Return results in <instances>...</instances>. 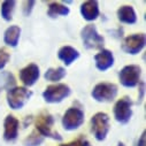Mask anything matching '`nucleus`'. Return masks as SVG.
Listing matches in <instances>:
<instances>
[{
	"mask_svg": "<svg viewBox=\"0 0 146 146\" xmlns=\"http://www.w3.org/2000/svg\"><path fill=\"white\" fill-rule=\"evenodd\" d=\"M35 125H36V130H37L44 138L48 137L52 138L54 140H62V136L53 130V125H54V117L47 113V112H42L35 120Z\"/></svg>",
	"mask_w": 146,
	"mask_h": 146,
	"instance_id": "nucleus-1",
	"label": "nucleus"
},
{
	"mask_svg": "<svg viewBox=\"0 0 146 146\" xmlns=\"http://www.w3.org/2000/svg\"><path fill=\"white\" fill-rule=\"evenodd\" d=\"M81 38L88 50L102 48L105 44V38L98 33L97 28L93 24H88L81 30Z\"/></svg>",
	"mask_w": 146,
	"mask_h": 146,
	"instance_id": "nucleus-2",
	"label": "nucleus"
},
{
	"mask_svg": "<svg viewBox=\"0 0 146 146\" xmlns=\"http://www.w3.org/2000/svg\"><path fill=\"white\" fill-rule=\"evenodd\" d=\"M32 92L24 86H15L7 91V104L8 106L16 111L23 108V106L31 98Z\"/></svg>",
	"mask_w": 146,
	"mask_h": 146,
	"instance_id": "nucleus-3",
	"label": "nucleus"
},
{
	"mask_svg": "<svg viewBox=\"0 0 146 146\" xmlns=\"http://www.w3.org/2000/svg\"><path fill=\"white\" fill-rule=\"evenodd\" d=\"M117 92H119V89L116 84L102 82V83H98L93 88L91 96L98 102H111L115 99V97L117 96Z\"/></svg>",
	"mask_w": 146,
	"mask_h": 146,
	"instance_id": "nucleus-4",
	"label": "nucleus"
},
{
	"mask_svg": "<svg viewBox=\"0 0 146 146\" xmlns=\"http://www.w3.org/2000/svg\"><path fill=\"white\" fill-rule=\"evenodd\" d=\"M84 119H85V115L81 108L70 107L63 114L61 123H62V127L64 130L72 131V130L78 129L84 123Z\"/></svg>",
	"mask_w": 146,
	"mask_h": 146,
	"instance_id": "nucleus-5",
	"label": "nucleus"
},
{
	"mask_svg": "<svg viewBox=\"0 0 146 146\" xmlns=\"http://www.w3.org/2000/svg\"><path fill=\"white\" fill-rule=\"evenodd\" d=\"M91 130L97 140H105L109 131V116L102 112L94 114L91 117Z\"/></svg>",
	"mask_w": 146,
	"mask_h": 146,
	"instance_id": "nucleus-6",
	"label": "nucleus"
},
{
	"mask_svg": "<svg viewBox=\"0 0 146 146\" xmlns=\"http://www.w3.org/2000/svg\"><path fill=\"white\" fill-rule=\"evenodd\" d=\"M141 69L137 64H128L123 67L119 74L120 82L125 88H135L140 82Z\"/></svg>",
	"mask_w": 146,
	"mask_h": 146,
	"instance_id": "nucleus-7",
	"label": "nucleus"
},
{
	"mask_svg": "<svg viewBox=\"0 0 146 146\" xmlns=\"http://www.w3.org/2000/svg\"><path fill=\"white\" fill-rule=\"evenodd\" d=\"M132 100L129 97H123L116 101L114 106V117L121 124H127L132 116Z\"/></svg>",
	"mask_w": 146,
	"mask_h": 146,
	"instance_id": "nucleus-8",
	"label": "nucleus"
},
{
	"mask_svg": "<svg viewBox=\"0 0 146 146\" xmlns=\"http://www.w3.org/2000/svg\"><path fill=\"white\" fill-rule=\"evenodd\" d=\"M70 94V88L66 84L59 83L54 85H48L43 92V98L48 104H58L61 102Z\"/></svg>",
	"mask_w": 146,
	"mask_h": 146,
	"instance_id": "nucleus-9",
	"label": "nucleus"
},
{
	"mask_svg": "<svg viewBox=\"0 0 146 146\" xmlns=\"http://www.w3.org/2000/svg\"><path fill=\"white\" fill-rule=\"evenodd\" d=\"M145 46V35L144 33H133L124 39L122 44V50L128 54H138Z\"/></svg>",
	"mask_w": 146,
	"mask_h": 146,
	"instance_id": "nucleus-10",
	"label": "nucleus"
},
{
	"mask_svg": "<svg viewBox=\"0 0 146 146\" xmlns=\"http://www.w3.org/2000/svg\"><path fill=\"white\" fill-rule=\"evenodd\" d=\"M20 80L25 86H32L36 82L38 81L40 72H39V67L36 63H30L27 67L22 68L19 72Z\"/></svg>",
	"mask_w": 146,
	"mask_h": 146,
	"instance_id": "nucleus-11",
	"label": "nucleus"
},
{
	"mask_svg": "<svg viewBox=\"0 0 146 146\" xmlns=\"http://www.w3.org/2000/svg\"><path fill=\"white\" fill-rule=\"evenodd\" d=\"M20 122L13 115H7L4 121V139L6 141H14L19 135Z\"/></svg>",
	"mask_w": 146,
	"mask_h": 146,
	"instance_id": "nucleus-12",
	"label": "nucleus"
},
{
	"mask_svg": "<svg viewBox=\"0 0 146 146\" xmlns=\"http://www.w3.org/2000/svg\"><path fill=\"white\" fill-rule=\"evenodd\" d=\"M94 62H96V67H97L98 70H100V71L108 70L114 64L113 52H111L109 50L102 48L99 53H97L94 55Z\"/></svg>",
	"mask_w": 146,
	"mask_h": 146,
	"instance_id": "nucleus-13",
	"label": "nucleus"
},
{
	"mask_svg": "<svg viewBox=\"0 0 146 146\" xmlns=\"http://www.w3.org/2000/svg\"><path fill=\"white\" fill-rule=\"evenodd\" d=\"M81 15L83 16L84 20L86 21H94L100 12H99V5L96 0H90V1H85L81 5Z\"/></svg>",
	"mask_w": 146,
	"mask_h": 146,
	"instance_id": "nucleus-14",
	"label": "nucleus"
},
{
	"mask_svg": "<svg viewBox=\"0 0 146 146\" xmlns=\"http://www.w3.org/2000/svg\"><path fill=\"white\" fill-rule=\"evenodd\" d=\"M58 58L66 66H70L75 60L80 58V52L71 46H62L58 52Z\"/></svg>",
	"mask_w": 146,
	"mask_h": 146,
	"instance_id": "nucleus-15",
	"label": "nucleus"
},
{
	"mask_svg": "<svg viewBox=\"0 0 146 146\" xmlns=\"http://www.w3.org/2000/svg\"><path fill=\"white\" fill-rule=\"evenodd\" d=\"M117 19L120 22L122 23H125V24H135L137 22V15H136V12L133 9L132 6H128V5H124V6H121L119 9H117Z\"/></svg>",
	"mask_w": 146,
	"mask_h": 146,
	"instance_id": "nucleus-16",
	"label": "nucleus"
},
{
	"mask_svg": "<svg viewBox=\"0 0 146 146\" xmlns=\"http://www.w3.org/2000/svg\"><path fill=\"white\" fill-rule=\"evenodd\" d=\"M21 36V29L17 25H11L9 28L6 29L4 33V42L11 47H16L20 40Z\"/></svg>",
	"mask_w": 146,
	"mask_h": 146,
	"instance_id": "nucleus-17",
	"label": "nucleus"
},
{
	"mask_svg": "<svg viewBox=\"0 0 146 146\" xmlns=\"http://www.w3.org/2000/svg\"><path fill=\"white\" fill-rule=\"evenodd\" d=\"M69 7L60 4V3H51L48 5L47 15L52 19H55L58 16H67L69 14Z\"/></svg>",
	"mask_w": 146,
	"mask_h": 146,
	"instance_id": "nucleus-18",
	"label": "nucleus"
},
{
	"mask_svg": "<svg viewBox=\"0 0 146 146\" xmlns=\"http://www.w3.org/2000/svg\"><path fill=\"white\" fill-rule=\"evenodd\" d=\"M66 69L63 67H58V68H48L45 72V80L50 82H59L66 76Z\"/></svg>",
	"mask_w": 146,
	"mask_h": 146,
	"instance_id": "nucleus-19",
	"label": "nucleus"
},
{
	"mask_svg": "<svg viewBox=\"0 0 146 146\" xmlns=\"http://www.w3.org/2000/svg\"><path fill=\"white\" fill-rule=\"evenodd\" d=\"M15 1L14 0H5V1L1 4V8H0V13H1V16L5 21L9 22L13 19V12L15 9Z\"/></svg>",
	"mask_w": 146,
	"mask_h": 146,
	"instance_id": "nucleus-20",
	"label": "nucleus"
},
{
	"mask_svg": "<svg viewBox=\"0 0 146 146\" xmlns=\"http://www.w3.org/2000/svg\"><path fill=\"white\" fill-rule=\"evenodd\" d=\"M15 78L13 76L12 72L9 71H1L0 72V84H1V88L9 90L15 88Z\"/></svg>",
	"mask_w": 146,
	"mask_h": 146,
	"instance_id": "nucleus-21",
	"label": "nucleus"
},
{
	"mask_svg": "<svg viewBox=\"0 0 146 146\" xmlns=\"http://www.w3.org/2000/svg\"><path fill=\"white\" fill-rule=\"evenodd\" d=\"M43 141H44V137H43L37 130H33V131L23 140V145H24V146H39Z\"/></svg>",
	"mask_w": 146,
	"mask_h": 146,
	"instance_id": "nucleus-22",
	"label": "nucleus"
},
{
	"mask_svg": "<svg viewBox=\"0 0 146 146\" xmlns=\"http://www.w3.org/2000/svg\"><path fill=\"white\" fill-rule=\"evenodd\" d=\"M9 59H11V54L8 53V51L5 47L0 48V70H3L6 67Z\"/></svg>",
	"mask_w": 146,
	"mask_h": 146,
	"instance_id": "nucleus-23",
	"label": "nucleus"
},
{
	"mask_svg": "<svg viewBox=\"0 0 146 146\" xmlns=\"http://www.w3.org/2000/svg\"><path fill=\"white\" fill-rule=\"evenodd\" d=\"M35 4H36V1H33V0L24 1V4H23V14H24V16H29L31 14Z\"/></svg>",
	"mask_w": 146,
	"mask_h": 146,
	"instance_id": "nucleus-24",
	"label": "nucleus"
},
{
	"mask_svg": "<svg viewBox=\"0 0 146 146\" xmlns=\"http://www.w3.org/2000/svg\"><path fill=\"white\" fill-rule=\"evenodd\" d=\"M139 96H138V104L141 102L143 98H144V93H145V84L144 82H139Z\"/></svg>",
	"mask_w": 146,
	"mask_h": 146,
	"instance_id": "nucleus-25",
	"label": "nucleus"
},
{
	"mask_svg": "<svg viewBox=\"0 0 146 146\" xmlns=\"http://www.w3.org/2000/svg\"><path fill=\"white\" fill-rule=\"evenodd\" d=\"M83 143H84V140L82 138H78L76 140H72V141L64 144V145H61V146H83Z\"/></svg>",
	"mask_w": 146,
	"mask_h": 146,
	"instance_id": "nucleus-26",
	"label": "nucleus"
},
{
	"mask_svg": "<svg viewBox=\"0 0 146 146\" xmlns=\"http://www.w3.org/2000/svg\"><path fill=\"white\" fill-rule=\"evenodd\" d=\"M145 138H146V132L143 131L141 136L139 137L138 139V143H137V146H145Z\"/></svg>",
	"mask_w": 146,
	"mask_h": 146,
	"instance_id": "nucleus-27",
	"label": "nucleus"
},
{
	"mask_svg": "<svg viewBox=\"0 0 146 146\" xmlns=\"http://www.w3.org/2000/svg\"><path fill=\"white\" fill-rule=\"evenodd\" d=\"M31 121H32V116H27L25 117V121H24V128H27L28 127V124H30L31 123Z\"/></svg>",
	"mask_w": 146,
	"mask_h": 146,
	"instance_id": "nucleus-28",
	"label": "nucleus"
},
{
	"mask_svg": "<svg viewBox=\"0 0 146 146\" xmlns=\"http://www.w3.org/2000/svg\"><path fill=\"white\" fill-rule=\"evenodd\" d=\"M83 146H91V144H90L88 140H84V143H83Z\"/></svg>",
	"mask_w": 146,
	"mask_h": 146,
	"instance_id": "nucleus-29",
	"label": "nucleus"
},
{
	"mask_svg": "<svg viewBox=\"0 0 146 146\" xmlns=\"http://www.w3.org/2000/svg\"><path fill=\"white\" fill-rule=\"evenodd\" d=\"M117 146H124V144H123V143H121V141H120V143H119V144H117Z\"/></svg>",
	"mask_w": 146,
	"mask_h": 146,
	"instance_id": "nucleus-30",
	"label": "nucleus"
},
{
	"mask_svg": "<svg viewBox=\"0 0 146 146\" xmlns=\"http://www.w3.org/2000/svg\"><path fill=\"white\" fill-rule=\"evenodd\" d=\"M0 91H1V89H0Z\"/></svg>",
	"mask_w": 146,
	"mask_h": 146,
	"instance_id": "nucleus-31",
	"label": "nucleus"
}]
</instances>
